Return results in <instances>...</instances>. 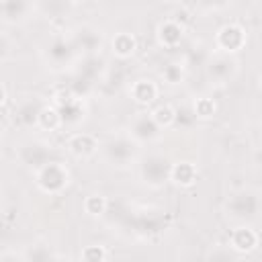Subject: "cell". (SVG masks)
Returning a JSON list of instances; mask_svg holds the SVG:
<instances>
[{"mask_svg":"<svg viewBox=\"0 0 262 262\" xmlns=\"http://www.w3.org/2000/svg\"><path fill=\"white\" fill-rule=\"evenodd\" d=\"M113 47H115V51H117L119 55H129V53H133V49H135V41H133V37H129V35H119V37L115 39Z\"/></svg>","mask_w":262,"mask_h":262,"instance_id":"6da1fadb","label":"cell"},{"mask_svg":"<svg viewBox=\"0 0 262 262\" xmlns=\"http://www.w3.org/2000/svg\"><path fill=\"white\" fill-rule=\"evenodd\" d=\"M172 119H174V113H172L170 106H160V108L154 113V123H158V125H162V123H170Z\"/></svg>","mask_w":262,"mask_h":262,"instance_id":"7a4b0ae2","label":"cell"},{"mask_svg":"<svg viewBox=\"0 0 262 262\" xmlns=\"http://www.w3.org/2000/svg\"><path fill=\"white\" fill-rule=\"evenodd\" d=\"M2 102H4V88L0 86V104H2Z\"/></svg>","mask_w":262,"mask_h":262,"instance_id":"3957f363","label":"cell"}]
</instances>
